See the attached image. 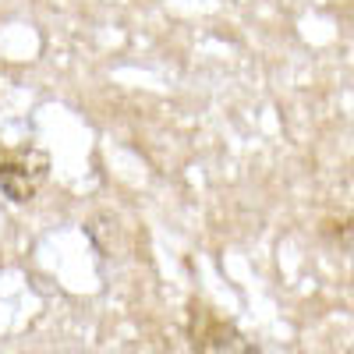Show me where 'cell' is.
Returning <instances> with one entry per match:
<instances>
[{"mask_svg":"<svg viewBox=\"0 0 354 354\" xmlns=\"http://www.w3.org/2000/svg\"><path fill=\"white\" fill-rule=\"evenodd\" d=\"M46 170H50V160L39 149L4 156L0 160V192H4L15 205L32 202L36 192L43 188V181H46Z\"/></svg>","mask_w":354,"mask_h":354,"instance_id":"2","label":"cell"},{"mask_svg":"<svg viewBox=\"0 0 354 354\" xmlns=\"http://www.w3.org/2000/svg\"><path fill=\"white\" fill-rule=\"evenodd\" d=\"M188 340L195 351H230V354L255 351V344H248L230 319L213 312L205 301H188Z\"/></svg>","mask_w":354,"mask_h":354,"instance_id":"1","label":"cell"}]
</instances>
